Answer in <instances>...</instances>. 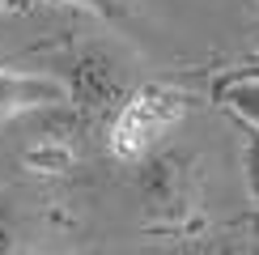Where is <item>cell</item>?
<instances>
[{
    "mask_svg": "<svg viewBox=\"0 0 259 255\" xmlns=\"http://www.w3.org/2000/svg\"><path fill=\"white\" fill-rule=\"evenodd\" d=\"M68 5L90 9V13H98L102 21H127L136 13V0H68Z\"/></svg>",
    "mask_w": 259,
    "mask_h": 255,
    "instance_id": "52a82bcc",
    "label": "cell"
},
{
    "mask_svg": "<svg viewBox=\"0 0 259 255\" xmlns=\"http://www.w3.org/2000/svg\"><path fill=\"white\" fill-rule=\"evenodd\" d=\"M132 191L153 230H187L200 217V157L179 145H157L132 162Z\"/></svg>",
    "mask_w": 259,
    "mask_h": 255,
    "instance_id": "6da1fadb",
    "label": "cell"
},
{
    "mask_svg": "<svg viewBox=\"0 0 259 255\" xmlns=\"http://www.w3.org/2000/svg\"><path fill=\"white\" fill-rule=\"evenodd\" d=\"M60 102H68L60 77L26 72V68H0V123L17 119V115H30V111H51Z\"/></svg>",
    "mask_w": 259,
    "mask_h": 255,
    "instance_id": "277c9868",
    "label": "cell"
},
{
    "mask_svg": "<svg viewBox=\"0 0 259 255\" xmlns=\"http://www.w3.org/2000/svg\"><path fill=\"white\" fill-rule=\"evenodd\" d=\"M191 98L170 85H132V94L115 106L111 128H106V145L119 162H136L149 149L166 145V136L175 132L187 115Z\"/></svg>",
    "mask_w": 259,
    "mask_h": 255,
    "instance_id": "7a4b0ae2",
    "label": "cell"
},
{
    "mask_svg": "<svg viewBox=\"0 0 259 255\" xmlns=\"http://www.w3.org/2000/svg\"><path fill=\"white\" fill-rule=\"evenodd\" d=\"M21 251V226H17V212L9 200H0V255H13Z\"/></svg>",
    "mask_w": 259,
    "mask_h": 255,
    "instance_id": "ba28073f",
    "label": "cell"
},
{
    "mask_svg": "<svg viewBox=\"0 0 259 255\" xmlns=\"http://www.w3.org/2000/svg\"><path fill=\"white\" fill-rule=\"evenodd\" d=\"M251 5H259V0H251Z\"/></svg>",
    "mask_w": 259,
    "mask_h": 255,
    "instance_id": "9c48e42d",
    "label": "cell"
},
{
    "mask_svg": "<svg viewBox=\"0 0 259 255\" xmlns=\"http://www.w3.org/2000/svg\"><path fill=\"white\" fill-rule=\"evenodd\" d=\"M60 81H64V98L81 111V119H111L115 106L132 94V77H127L123 56L106 42L77 47Z\"/></svg>",
    "mask_w": 259,
    "mask_h": 255,
    "instance_id": "3957f363",
    "label": "cell"
},
{
    "mask_svg": "<svg viewBox=\"0 0 259 255\" xmlns=\"http://www.w3.org/2000/svg\"><path fill=\"white\" fill-rule=\"evenodd\" d=\"M212 98L230 115H238L251 132H259V72H225L212 85Z\"/></svg>",
    "mask_w": 259,
    "mask_h": 255,
    "instance_id": "5b68a950",
    "label": "cell"
},
{
    "mask_svg": "<svg viewBox=\"0 0 259 255\" xmlns=\"http://www.w3.org/2000/svg\"><path fill=\"white\" fill-rule=\"evenodd\" d=\"M242 183H246V196L259 212V132H251L242 141Z\"/></svg>",
    "mask_w": 259,
    "mask_h": 255,
    "instance_id": "8992f818",
    "label": "cell"
}]
</instances>
